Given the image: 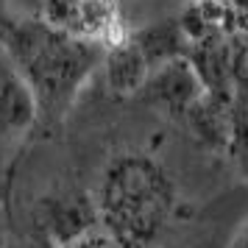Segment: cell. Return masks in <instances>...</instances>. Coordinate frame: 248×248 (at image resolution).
<instances>
[{
    "instance_id": "1",
    "label": "cell",
    "mask_w": 248,
    "mask_h": 248,
    "mask_svg": "<svg viewBox=\"0 0 248 248\" xmlns=\"http://www.w3.org/2000/svg\"><path fill=\"white\" fill-rule=\"evenodd\" d=\"M0 50L23 73L39 101V112L64 117L87 87L95 70H101L103 47L73 36L39 17H6L0 23Z\"/></svg>"
},
{
    "instance_id": "12",
    "label": "cell",
    "mask_w": 248,
    "mask_h": 248,
    "mask_svg": "<svg viewBox=\"0 0 248 248\" xmlns=\"http://www.w3.org/2000/svg\"><path fill=\"white\" fill-rule=\"evenodd\" d=\"M246 67H248V47H246Z\"/></svg>"
},
{
    "instance_id": "7",
    "label": "cell",
    "mask_w": 248,
    "mask_h": 248,
    "mask_svg": "<svg viewBox=\"0 0 248 248\" xmlns=\"http://www.w3.org/2000/svg\"><path fill=\"white\" fill-rule=\"evenodd\" d=\"M134 42L142 47L145 59L151 62V67H159L170 59L187 56L184 47H187V28L184 23H173V20H165V23H151L140 31H131Z\"/></svg>"
},
{
    "instance_id": "10",
    "label": "cell",
    "mask_w": 248,
    "mask_h": 248,
    "mask_svg": "<svg viewBox=\"0 0 248 248\" xmlns=\"http://www.w3.org/2000/svg\"><path fill=\"white\" fill-rule=\"evenodd\" d=\"M9 17V0H0V23Z\"/></svg>"
},
{
    "instance_id": "3",
    "label": "cell",
    "mask_w": 248,
    "mask_h": 248,
    "mask_svg": "<svg viewBox=\"0 0 248 248\" xmlns=\"http://www.w3.org/2000/svg\"><path fill=\"white\" fill-rule=\"evenodd\" d=\"M31 17L101 47L114 45L128 34L120 20L117 0H39V9Z\"/></svg>"
},
{
    "instance_id": "6",
    "label": "cell",
    "mask_w": 248,
    "mask_h": 248,
    "mask_svg": "<svg viewBox=\"0 0 248 248\" xmlns=\"http://www.w3.org/2000/svg\"><path fill=\"white\" fill-rule=\"evenodd\" d=\"M151 62L145 59L142 47L134 42V36L125 34L114 45L103 47L101 73L106 81V90L114 98H134L142 92L148 76H151Z\"/></svg>"
},
{
    "instance_id": "5",
    "label": "cell",
    "mask_w": 248,
    "mask_h": 248,
    "mask_svg": "<svg viewBox=\"0 0 248 248\" xmlns=\"http://www.w3.org/2000/svg\"><path fill=\"white\" fill-rule=\"evenodd\" d=\"M39 101L23 73L0 50V142L25 137L39 120Z\"/></svg>"
},
{
    "instance_id": "9",
    "label": "cell",
    "mask_w": 248,
    "mask_h": 248,
    "mask_svg": "<svg viewBox=\"0 0 248 248\" xmlns=\"http://www.w3.org/2000/svg\"><path fill=\"white\" fill-rule=\"evenodd\" d=\"M226 248H248V215H246V220L237 226V232L232 234V240H229Z\"/></svg>"
},
{
    "instance_id": "8",
    "label": "cell",
    "mask_w": 248,
    "mask_h": 248,
    "mask_svg": "<svg viewBox=\"0 0 248 248\" xmlns=\"http://www.w3.org/2000/svg\"><path fill=\"white\" fill-rule=\"evenodd\" d=\"M209 12H217L223 17H234V20L248 23V0H212Z\"/></svg>"
},
{
    "instance_id": "2",
    "label": "cell",
    "mask_w": 248,
    "mask_h": 248,
    "mask_svg": "<svg viewBox=\"0 0 248 248\" xmlns=\"http://www.w3.org/2000/svg\"><path fill=\"white\" fill-rule=\"evenodd\" d=\"M98 217L120 248H154L176 206V187L154 156L128 151L106 165L98 184Z\"/></svg>"
},
{
    "instance_id": "4",
    "label": "cell",
    "mask_w": 248,
    "mask_h": 248,
    "mask_svg": "<svg viewBox=\"0 0 248 248\" xmlns=\"http://www.w3.org/2000/svg\"><path fill=\"white\" fill-rule=\"evenodd\" d=\"M206 92H209V87L203 81L201 70L187 56L170 59L165 64L154 67L142 87V95L154 106L165 109L168 114H176V117H187L206 98Z\"/></svg>"
},
{
    "instance_id": "11",
    "label": "cell",
    "mask_w": 248,
    "mask_h": 248,
    "mask_svg": "<svg viewBox=\"0 0 248 248\" xmlns=\"http://www.w3.org/2000/svg\"><path fill=\"white\" fill-rule=\"evenodd\" d=\"M190 3H192V6H198V9H201V12H203V9H206V12H209V3H212V0H190Z\"/></svg>"
}]
</instances>
